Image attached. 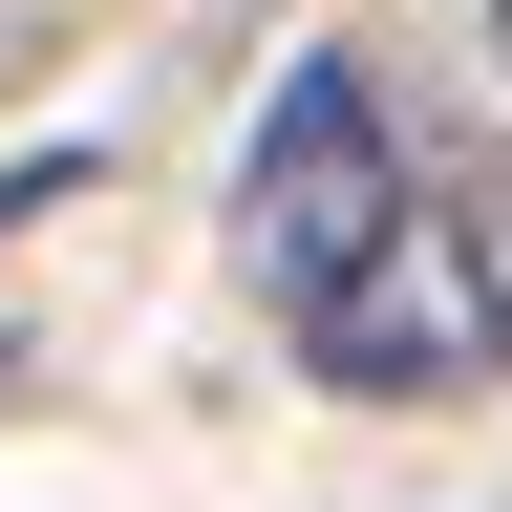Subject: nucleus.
<instances>
[{
	"mask_svg": "<svg viewBox=\"0 0 512 512\" xmlns=\"http://www.w3.org/2000/svg\"><path fill=\"white\" fill-rule=\"evenodd\" d=\"M86 192H107L86 150H22V171H0V256H22V235H64V214H86Z\"/></svg>",
	"mask_w": 512,
	"mask_h": 512,
	"instance_id": "7ed1b4c3",
	"label": "nucleus"
},
{
	"mask_svg": "<svg viewBox=\"0 0 512 512\" xmlns=\"http://www.w3.org/2000/svg\"><path fill=\"white\" fill-rule=\"evenodd\" d=\"M491 256H512V214H491Z\"/></svg>",
	"mask_w": 512,
	"mask_h": 512,
	"instance_id": "20e7f679",
	"label": "nucleus"
},
{
	"mask_svg": "<svg viewBox=\"0 0 512 512\" xmlns=\"http://www.w3.org/2000/svg\"><path fill=\"white\" fill-rule=\"evenodd\" d=\"M320 384H363V406H427V384H491L512 363V256L470 192H384V214L342 235V278L278 299Z\"/></svg>",
	"mask_w": 512,
	"mask_h": 512,
	"instance_id": "f257e3e1",
	"label": "nucleus"
},
{
	"mask_svg": "<svg viewBox=\"0 0 512 512\" xmlns=\"http://www.w3.org/2000/svg\"><path fill=\"white\" fill-rule=\"evenodd\" d=\"M406 192V150H384V86H363V43H299L278 64V107H256V150H235V278L256 299H320L342 278V235Z\"/></svg>",
	"mask_w": 512,
	"mask_h": 512,
	"instance_id": "f03ea898",
	"label": "nucleus"
}]
</instances>
